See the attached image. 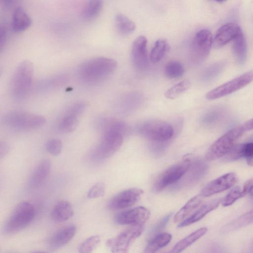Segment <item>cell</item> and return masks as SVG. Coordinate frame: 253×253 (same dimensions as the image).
<instances>
[{
    "label": "cell",
    "instance_id": "24",
    "mask_svg": "<svg viewBox=\"0 0 253 253\" xmlns=\"http://www.w3.org/2000/svg\"><path fill=\"white\" fill-rule=\"evenodd\" d=\"M207 169L206 164L201 160H197L192 163L182 184L189 185L196 182L203 176Z\"/></svg>",
    "mask_w": 253,
    "mask_h": 253
},
{
    "label": "cell",
    "instance_id": "29",
    "mask_svg": "<svg viewBox=\"0 0 253 253\" xmlns=\"http://www.w3.org/2000/svg\"><path fill=\"white\" fill-rule=\"evenodd\" d=\"M115 23L119 33L123 36L132 34L136 28L135 23L125 15L117 14L115 16Z\"/></svg>",
    "mask_w": 253,
    "mask_h": 253
},
{
    "label": "cell",
    "instance_id": "8",
    "mask_svg": "<svg viewBox=\"0 0 253 253\" xmlns=\"http://www.w3.org/2000/svg\"><path fill=\"white\" fill-rule=\"evenodd\" d=\"M192 162L185 159L174 164L162 172L155 180L153 189L156 192L162 191L167 187L177 183L189 170Z\"/></svg>",
    "mask_w": 253,
    "mask_h": 253
},
{
    "label": "cell",
    "instance_id": "20",
    "mask_svg": "<svg viewBox=\"0 0 253 253\" xmlns=\"http://www.w3.org/2000/svg\"><path fill=\"white\" fill-rule=\"evenodd\" d=\"M221 198L215 199L202 205L189 217L180 222L178 227H184L201 220L209 212L216 209L221 203Z\"/></svg>",
    "mask_w": 253,
    "mask_h": 253
},
{
    "label": "cell",
    "instance_id": "40",
    "mask_svg": "<svg viewBox=\"0 0 253 253\" xmlns=\"http://www.w3.org/2000/svg\"><path fill=\"white\" fill-rule=\"evenodd\" d=\"M172 214L169 213L163 218H162L159 221L157 222L156 225L154 226L153 232L155 233H159V232L162 230L166 226L168 223L169 219L171 216Z\"/></svg>",
    "mask_w": 253,
    "mask_h": 253
},
{
    "label": "cell",
    "instance_id": "41",
    "mask_svg": "<svg viewBox=\"0 0 253 253\" xmlns=\"http://www.w3.org/2000/svg\"><path fill=\"white\" fill-rule=\"evenodd\" d=\"M0 44L1 49L2 48L3 44L5 43L6 37V32L4 27H1L0 30Z\"/></svg>",
    "mask_w": 253,
    "mask_h": 253
},
{
    "label": "cell",
    "instance_id": "31",
    "mask_svg": "<svg viewBox=\"0 0 253 253\" xmlns=\"http://www.w3.org/2000/svg\"><path fill=\"white\" fill-rule=\"evenodd\" d=\"M103 6V2L102 0H89L84 6L81 11V16L87 19L94 18L101 12Z\"/></svg>",
    "mask_w": 253,
    "mask_h": 253
},
{
    "label": "cell",
    "instance_id": "46",
    "mask_svg": "<svg viewBox=\"0 0 253 253\" xmlns=\"http://www.w3.org/2000/svg\"><path fill=\"white\" fill-rule=\"evenodd\" d=\"M45 253V252H34V253Z\"/></svg>",
    "mask_w": 253,
    "mask_h": 253
},
{
    "label": "cell",
    "instance_id": "39",
    "mask_svg": "<svg viewBox=\"0 0 253 253\" xmlns=\"http://www.w3.org/2000/svg\"><path fill=\"white\" fill-rule=\"evenodd\" d=\"M105 191V184L99 182L94 184L89 190L87 197L89 199H96L102 197Z\"/></svg>",
    "mask_w": 253,
    "mask_h": 253
},
{
    "label": "cell",
    "instance_id": "35",
    "mask_svg": "<svg viewBox=\"0 0 253 253\" xmlns=\"http://www.w3.org/2000/svg\"><path fill=\"white\" fill-rule=\"evenodd\" d=\"M101 241L99 235H92L84 241L80 245V253H91L98 246Z\"/></svg>",
    "mask_w": 253,
    "mask_h": 253
},
{
    "label": "cell",
    "instance_id": "12",
    "mask_svg": "<svg viewBox=\"0 0 253 253\" xmlns=\"http://www.w3.org/2000/svg\"><path fill=\"white\" fill-rule=\"evenodd\" d=\"M86 107V105L84 102H78L70 106L60 120L59 129L65 133L74 131L78 126L80 118Z\"/></svg>",
    "mask_w": 253,
    "mask_h": 253
},
{
    "label": "cell",
    "instance_id": "38",
    "mask_svg": "<svg viewBox=\"0 0 253 253\" xmlns=\"http://www.w3.org/2000/svg\"><path fill=\"white\" fill-rule=\"evenodd\" d=\"M62 149L61 141L57 138L49 140L46 144V150L51 155L57 156L60 154Z\"/></svg>",
    "mask_w": 253,
    "mask_h": 253
},
{
    "label": "cell",
    "instance_id": "48",
    "mask_svg": "<svg viewBox=\"0 0 253 253\" xmlns=\"http://www.w3.org/2000/svg\"><path fill=\"white\" fill-rule=\"evenodd\" d=\"M171 253L170 251H169L168 252H167V253Z\"/></svg>",
    "mask_w": 253,
    "mask_h": 253
},
{
    "label": "cell",
    "instance_id": "47",
    "mask_svg": "<svg viewBox=\"0 0 253 253\" xmlns=\"http://www.w3.org/2000/svg\"><path fill=\"white\" fill-rule=\"evenodd\" d=\"M252 247L253 249V241L252 244Z\"/></svg>",
    "mask_w": 253,
    "mask_h": 253
},
{
    "label": "cell",
    "instance_id": "11",
    "mask_svg": "<svg viewBox=\"0 0 253 253\" xmlns=\"http://www.w3.org/2000/svg\"><path fill=\"white\" fill-rule=\"evenodd\" d=\"M143 230V225L130 226L116 238L108 240L106 245L111 249L112 253H128L130 244L141 235Z\"/></svg>",
    "mask_w": 253,
    "mask_h": 253
},
{
    "label": "cell",
    "instance_id": "42",
    "mask_svg": "<svg viewBox=\"0 0 253 253\" xmlns=\"http://www.w3.org/2000/svg\"><path fill=\"white\" fill-rule=\"evenodd\" d=\"M253 185V178L248 180L244 184L243 189L242 193L244 196H245L248 193L250 187Z\"/></svg>",
    "mask_w": 253,
    "mask_h": 253
},
{
    "label": "cell",
    "instance_id": "45",
    "mask_svg": "<svg viewBox=\"0 0 253 253\" xmlns=\"http://www.w3.org/2000/svg\"><path fill=\"white\" fill-rule=\"evenodd\" d=\"M248 193L251 196L253 197V185H252L249 188Z\"/></svg>",
    "mask_w": 253,
    "mask_h": 253
},
{
    "label": "cell",
    "instance_id": "9",
    "mask_svg": "<svg viewBox=\"0 0 253 253\" xmlns=\"http://www.w3.org/2000/svg\"><path fill=\"white\" fill-rule=\"evenodd\" d=\"M213 38L210 31L202 29L194 35L190 47V59L195 64L203 61L208 56L212 45Z\"/></svg>",
    "mask_w": 253,
    "mask_h": 253
},
{
    "label": "cell",
    "instance_id": "36",
    "mask_svg": "<svg viewBox=\"0 0 253 253\" xmlns=\"http://www.w3.org/2000/svg\"><path fill=\"white\" fill-rule=\"evenodd\" d=\"M244 196L242 190L238 186L235 187L222 199L221 203L224 207L229 206Z\"/></svg>",
    "mask_w": 253,
    "mask_h": 253
},
{
    "label": "cell",
    "instance_id": "21",
    "mask_svg": "<svg viewBox=\"0 0 253 253\" xmlns=\"http://www.w3.org/2000/svg\"><path fill=\"white\" fill-rule=\"evenodd\" d=\"M32 24V19L25 8L17 6L14 9L11 17V27L15 32H21L28 29Z\"/></svg>",
    "mask_w": 253,
    "mask_h": 253
},
{
    "label": "cell",
    "instance_id": "7",
    "mask_svg": "<svg viewBox=\"0 0 253 253\" xmlns=\"http://www.w3.org/2000/svg\"><path fill=\"white\" fill-rule=\"evenodd\" d=\"M139 132L147 139L156 143L169 140L173 136L172 126L161 120H152L143 123L139 127Z\"/></svg>",
    "mask_w": 253,
    "mask_h": 253
},
{
    "label": "cell",
    "instance_id": "43",
    "mask_svg": "<svg viewBox=\"0 0 253 253\" xmlns=\"http://www.w3.org/2000/svg\"><path fill=\"white\" fill-rule=\"evenodd\" d=\"M0 156H4L8 151V146L5 142H0Z\"/></svg>",
    "mask_w": 253,
    "mask_h": 253
},
{
    "label": "cell",
    "instance_id": "5",
    "mask_svg": "<svg viewBox=\"0 0 253 253\" xmlns=\"http://www.w3.org/2000/svg\"><path fill=\"white\" fill-rule=\"evenodd\" d=\"M4 123L8 127L20 130H30L43 126L46 119L42 116L23 111H12L3 118Z\"/></svg>",
    "mask_w": 253,
    "mask_h": 253
},
{
    "label": "cell",
    "instance_id": "3",
    "mask_svg": "<svg viewBox=\"0 0 253 253\" xmlns=\"http://www.w3.org/2000/svg\"><path fill=\"white\" fill-rule=\"evenodd\" d=\"M34 66L28 60L21 62L16 67L10 83V92L14 98L21 99L30 92L34 77Z\"/></svg>",
    "mask_w": 253,
    "mask_h": 253
},
{
    "label": "cell",
    "instance_id": "44",
    "mask_svg": "<svg viewBox=\"0 0 253 253\" xmlns=\"http://www.w3.org/2000/svg\"><path fill=\"white\" fill-rule=\"evenodd\" d=\"M243 127L245 130H250L253 129V118L248 121L245 124Z\"/></svg>",
    "mask_w": 253,
    "mask_h": 253
},
{
    "label": "cell",
    "instance_id": "22",
    "mask_svg": "<svg viewBox=\"0 0 253 253\" xmlns=\"http://www.w3.org/2000/svg\"><path fill=\"white\" fill-rule=\"evenodd\" d=\"M204 198L200 194L189 200L175 214L174 222H181L189 217L202 205Z\"/></svg>",
    "mask_w": 253,
    "mask_h": 253
},
{
    "label": "cell",
    "instance_id": "15",
    "mask_svg": "<svg viewBox=\"0 0 253 253\" xmlns=\"http://www.w3.org/2000/svg\"><path fill=\"white\" fill-rule=\"evenodd\" d=\"M237 181L235 173H227L207 184L202 189L200 194L204 197H207L222 192L232 187Z\"/></svg>",
    "mask_w": 253,
    "mask_h": 253
},
{
    "label": "cell",
    "instance_id": "34",
    "mask_svg": "<svg viewBox=\"0 0 253 253\" xmlns=\"http://www.w3.org/2000/svg\"><path fill=\"white\" fill-rule=\"evenodd\" d=\"M224 61L213 63L208 66L203 72L201 79L205 82H209L215 78L223 70L225 65Z\"/></svg>",
    "mask_w": 253,
    "mask_h": 253
},
{
    "label": "cell",
    "instance_id": "30",
    "mask_svg": "<svg viewBox=\"0 0 253 253\" xmlns=\"http://www.w3.org/2000/svg\"><path fill=\"white\" fill-rule=\"evenodd\" d=\"M169 48V44L166 40H157L151 51L150 61L154 63L160 62L164 57Z\"/></svg>",
    "mask_w": 253,
    "mask_h": 253
},
{
    "label": "cell",
    "instance_id": "26",
    "mask_svg": "<svg viewBox=\"0 0 253 253\" xmlns=\"http://www.w3.org/2000/svg\"><path fill=\"white\" fill-rule=\"evenodd\" d=\"M172 239L170 234L166 232L156 234L148 242L143 253H155L168 245Z\"/></svg>",
    "mask_w": 253,
    "mask_h": 253
},
{
    "label": "cell",
    "instance_id": "25",
    "mask_svg": "<svg viewBox=\"0 0 253 253\" xmlns=\"http://www.w3.org/2000/svg\"><path fill=\"white\" fill-rule=\"evenodd\" d=\"M207 227H202L178 241L170 251L171 253H180L204 236L207 232Z\"/></svg>",
    "mask_w": 253,
    "mask_h": 253
},
{
    "label": "cell",
    "instance_id": "16",
    "mask_svg": "<svg viewBox=\"0 0 253 253\" xmlns=\"http://www.w3.org/2000/svg\"><path fill=\"white\" fill-rule=\"evenodd\" d=\"M147 45V40L142 36L136 38L132 43L131 59L133 66L138 70H144L149 66Z\"/></svg>",
    "mask_w": 253,
    "mask_h": 253
},
{
    "label": "cell",
    "instance_id": "4",
    "mask_svg": "<svg viewBox=\"0 0 253 253\" xmlns=\"http://www.w3.org/2000/svg\"><path fill=\"white\" fill-rule=\"evenodd\" d=\"M35 214V208L32 204L27 201L19 203L5 222L4 232L12 234L20 231L31 222Z\"/></svg>",
    "mask_w": 253,
    "mask_h": 253
},
{
    "label": "cell",
    "instance_id": "6",
    "mask_svg": "<svg viewBox=\"0 0 253 253\" xmlns=\"http://www.w3.org/2000/svg\"><path fill=\"white\" fill-rule=\"evenodd\" d=\"M244 130L243 126H238L222 135L210 147L205 156L206 159L212 161L226 155L235 145Z\"/></svg>",
    "mask_w": 253,
    "mask_h": 253
},
{
    "label": "cell",
    "instance_id": "17",
    "mask_svg": "<svg viewBox=\"0 0 253 253\" xmlns=\"http://www.w3.org/2000/svg\"><path fill=\"white\" fill-rule=\"evenodd\" d=\"M242 31L240 27L233 22L227 23L217 31L213 38V45L216 48H220L234 40Z\"/></svg>",
    "mask_w": 253,
    "mask_h": 253
},
{
    "label": "cell",
    "instance_id": "19",
    "mask_svg": "<svg viewBox=\"0 0 253 253\" xmlns=\"http://www.w3.org/2000/svg\"><path fill=\"white\" fill-rule=\"evenodd\" d=\"M77 231L74 225H68L58 230L51 237L49 246L52 249H59L68 244L74 237Z\"/></svg>",
    "mask_w": 253,
    "mask_h": 253
},
{
    "label": "cell",
    "instance_id": "37",
    "mask_svg": "<svg viewBox=\"0 0 253 253\" xmlns=\"http://www.w3.org/2000/svg\"><path fill=\"white\" fill-rule=\"evenodd\" d=\"M241 144V156L245 158L247 164L253 167V142Z\"/></svg>",
    "mask_w": 253,
    "mask_h": 253
},
{
    "label": "cell",
    "instance_id": "1",
    "mask_svg": "<svg viewBox=\"0 0 253 253\" xmlns=\"http://www.w3.org/2000/svg\"><path fill=\"white\" fill-rule=\"evenodd\" d=\"M124 126L120 122L108 120L102 128L101 140L91 152V157L96 160L107 159L122 146L124 140Z\"/></svg>",
    "mask_w": 253,
    "mask_h": 253
},
{
    "label": "cell",
    "instance_id": "2",
    "mask_svg": "<svg viewBox=\"0 0 253 253\" xmlns=\"http://www.w3.org/2000/svg\"><path fill=\"white\" fill-rule=\"evenodd\" d=\"M117 62L106 57L90 58L82 63L78 69L80 78L84 82H101L111 75L117 69Z\"/></svg>",
    "mask_w": 253,
    "mask_h": 253
},
{
    "label": "cell",
    "instance_id": "18",
    "mask_svg": "<svg viewBox=\"0 0 253 253\" xmlns=\"http://www.w3.org/2000/svg\"><path fill=\"white\" fill-rule=\"evenodd\" d=\"M51 171V163L48 159L42 160L32 172L28 182L31 189L40 186L49 176Z\"/></svg>",
    "mask_w": 253,
    "mask_h": 253
},
{
    "label": "cell",
    "instance_id": "28",
    "mask_svg": "<svg viewBox=\"0 0 253 253\" xmlns=\"http://www.w3.org/2000/svg\"><path fill=\"white\" fill-rule=\"evenodd\" d=\"M253 223V210L243 214L222 228L224 232L235 231Z\"/></svg>",
    "mask_w": 253,
    "mask_h": 253
},
{
    "label": "cell",
    "instance_id": "33",
    "mask_svg": "<svg viewBox=\"0 0 253 253\" xmlns=\"http://www.w3.org/2000/svg\"><path fill=\"white\" fill-rule=\"evenodd\" d=\"M189 80H185L174 84L165 93V97L169 99H174L187 90L190 86Z\"/></svg>",
    "mask_w": 253,
    "mask_h": 253
},
{
    "label": "cell",
    "instance_id": "14",
    "mask_svg": "<svg viewBox=\"0 0 253 253\" xmlns=\"http://www.w3.org/2000/svg\"><path fill=\"white\" fill-rule=\"evenodd\" d=\"M143 191L139 188H133L123 191L112 198L108 206L112 210H122L131 207L140 199Z\"/></svg>",
    "mask_w": 253,
    "mask_h": 253
},
{
    "label": "cell",
    "instance_id": "10",
    "mask_svg": "<svg viewBox=\"0 0 253 253\" xmlns=\"http://www.w3.org/2000/svg\"><path fill=\"white\" fill-rule=\"evenodd\" d=\"M253 81V70L211 89L206 95L207 99L211 100L231 94L246 86Z\"/></svg>",
    "mask_w": 253,
    "mask_h": 253
},
{
    "label": "cell",
    "instance_id": "27",
    "mask_svg": "<svg viewBox=\"0 0 253 253\" xmlns=\"http://www.w3.org/2000/svg\"><path fill=\"white\" fill-rule=\"evenodd\" d=\"M233 52L237 62L243 65L247 57V42L245 36L241 31L233 40Z\"/></svg>",
    "mask_w": 253,
    "mask_h": 253
},
{
    "label": "cell",
    "instance_id": "13",
    "mask_svg": "<svg viewBox=\"0 0 253 253\" xmlns=\"http://www.w3.org/2000/svg\"><path fill=\"white\" fill-rule=\"evenodd\" d=\"M150 215V211L147 209L138 207L118 213L115 217V220L120 225H143Z\"/></svg>",
    "mask_w": 253,
    "mask_h": 253
},
{
    "label": "cell",
    "instance_id": "32",
    "mask_svg": "<svg viewBox=\"0 0 253 253\" xmlns=\"http://www.w3.org/2000/svg\"><path fill=\"white\" fill-rule=\"evenodd\" d=\"M183 65L176 60L168 62L164 67V73L169 79H177L182 77L184 73Z\"/></svg>",
    "mask_w": 253,
    "mask_h": 253
},
{
    "label": "cell",
    "instance_id": "23",
    "mask_svg": "<svg viewBox=\"0 0 253 253\" xmlns=\"http://www.w3.org/2000/svg\"><path fill=\"white\" fill-rule=\"evenodd\" d=\"M74 210L71 203L67 201L61 200L54 206L51 212L52 219L57 222H62L71 218Z\"/></svg>",
    "mask_w": 253,
    "mask_h": 253
}]
</instances>
